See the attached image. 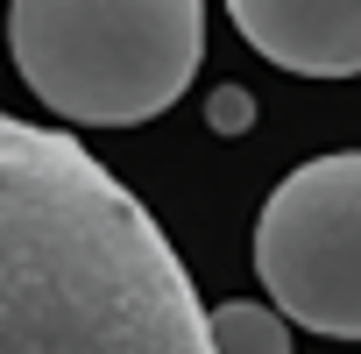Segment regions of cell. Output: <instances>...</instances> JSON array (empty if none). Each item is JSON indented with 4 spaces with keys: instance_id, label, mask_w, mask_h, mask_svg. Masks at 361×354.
Segmentation results:
<instances>
[{
    "instance_id": "6da1fadb",
    "label": "cell",
    "mask_w": 361,
    "mask_h": 354,
    "mask_svg": "<svg viewBox=\"0 0 361 354\" xmlns=\"http://www.w3.org/2000/svg\"><path fill=\"white\" fill-rule=\"evenodd\" d=\"M0 354H206L149 206L71 135L0 114Z\"/></svg>"
},
{
    "instance_id": "7a4b0ae2",
    "label": "cell",
    "mask_w": 361,
    "mask_h": 354,
    "mask_svg": "<svg viewBox=\"0 0 361 354\" xmlns=\"http://www.w3.org/2000/svg\"><path fill=\"white\" fill-rule=\"evenodd\" d=\"M8 50L64 121L135 128L199 78L206 0H8Z\"/></svg>"
},
{
    "instance_id": "8992f818",
    "label": "cell",
    "mask_w": 361,
    "mask_h": 354,
    "mask_svg": "<svg viewBox=\"0 0 361 354\" xmlns=\"http://www.w3.org/2000/svg\"><path fill=\"white\" fill-rule=\"evenodd\" d=\"M241 114H248V92H234V85H227V92H220V106H213V121H220V128H241Z\"/></svg>"
},
{
    "instance_id": "277c9868",
    "label": "cell",
    "mask_w": 361,
    "mask_h": 354,
    "mask_svg": "<svg viewBox=\"0 0 361 354\" xmlns=\"http://www.w3.org/2000/svg\"><path fill=\"white\" fill-rule=\"evenodd\" d=\"M234 29L298 78L361 71V0H227Z\"/></svg>"
},
{
    "instance_id": "5b68a950",
    "label": "cell",
    "mask_w": 361,
    "mask_h": 354,
    "mask_svg": "<svg viewBox=\"0 0 361 354\" xmlns=\"http://www.w3.org/2000/svg\"><path fill=\"white\" fill-rule=\"evenodd\" d=\"M206 347H220V354H283L290 326L269 305H220V312H206Z\"/></svg>"
},
{
    "instance_id": "3957f363",
    "label": "cell",
    "mask_w": 361,
    "mask_h": 354,
    "mask_svg": "<svg viewBox=\"0 0 361 354\" xmlns=\"http://www.w3.org/2000/svg\"><path fill=\"white\" fill-rule=\"evenodd\" d=\"M255 269L290 326L361 340V149L312 156L269 192Z\"/></svg>"
}]
</instances>
